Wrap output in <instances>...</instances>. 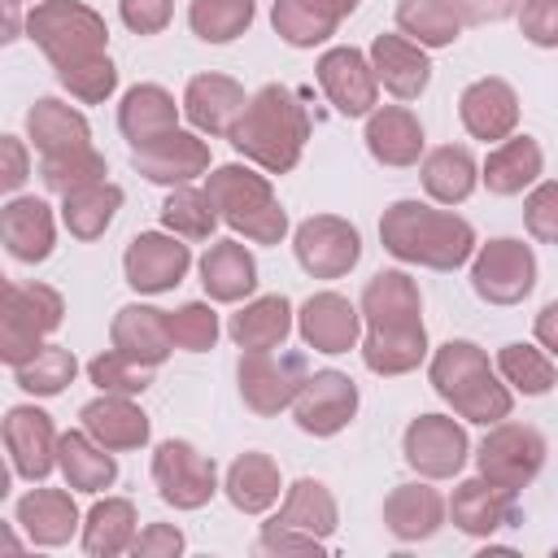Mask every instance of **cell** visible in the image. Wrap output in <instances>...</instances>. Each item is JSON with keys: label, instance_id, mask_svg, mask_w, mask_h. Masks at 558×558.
Listing matches in <instances>:
<instances>
[{"label": "cell", "instance_id": "obj_1", "mask_svg": "<svg viewBox=\"0 0 558 558\" xmlns=\"http://www.w3.org/2000/svg\"><path fill=\"white\" fill-rule=\"evenodd\" d=\"M231 148L262 166L266 174H288L301 153H305V140H310V113L301 105V96L283 83H266L248 96L240 122L231 126Z\"/></svg>", "mask_w": 558, "mask_h": 558}, {"label": "cell", "instance_id": "obj_2", "mask_svg": "<svg viewBox=\"0 0 558 558\" xmlns=\"http://www.w3.org/2000/svg\"><path fill=\"white\" fill-rule=\"evenodd\" d=\"M379 240L397 262L427 270H458L475 257V227L423 201H392L379 218Z\"/></svg>", "mask_w": 558, "mask_h": 558}, {"label": "cell", "instance_id": "obj_3", "mask_svg": "<svg viewBox=\"0 0 558 558\" xmlns=\"http://www.w3.org/2000/svg\"><path fill=\"white\" fill-rule=\"evenodd\" d=\"M427 379H432L436 397L449 401L453 414L466 423L493 427V423L510 418V410H514V388L506 379H497V371L488 366V353L471 340H445L432 353Z\"/></svg>", "mask_w": 558, "mask_h": 558}, {"label": "cell", "instance_id": "obj_4", "mask_svg": "<svg viewBox=\"0 0 558 558\" xmlns=\"http://www.w3.org/2000/svg\"><path fill=\"white\" fill-rule=\"evenodd\" d=\"M205 192H209L218 218L235 235H244L253 244H279L288 235V209L275 201V187L266 174L231 161L205 179Z\"/></svg>", "mask_w": 558, "mask_h": 558}, {"label": "cell", "instance_id": "obj_5", "mask_svg": "<svg viewBox=\"0 0 558 558\" xmlns=\"http://www.w3.org/2000/svg\"><path fill=\"white\" fill-rule=\"evenodd\" d=\"M26 35L35 48L52 61V70H74L96 57H109V26L105 17L83 0H39L26 13Z\"/></svg>", "mask_w": 558, "mask_h": 558}, {"label": "cell", "instance_id": "obj_6", "mask_svg": "<svg viewBox=\"0 0 558 558\" xmlns=\"http://www.w3.org/2000/svg\"><path fill=\"white\" fill-rule=\"evenodd\" d=\"M65 301L48 283H4V314H0V357L4 366L31 362L44 340L61 327Z\"/></svg>", "mask_w": 558, "mask_h": 558}, {"label": "cell", "instance_id": "obj_7", "mask_svg": "<svg viewBox=\"0 0 558 558\" xmlns=\"http://www.w3.org/2000/svg\"><path fill=\"white\" fill-rule=\"evenodd\" d=\"M471 288L488 305H519L536 288V253L523 240L497 235L471 257Z\"/></svg>", "mask_w": 558, "mask_h": 558}, {"label": "cell", "instance_id": "obj_8", "mask_svg": "<svg viewBox=\"0 0 558 558\" xmlns=\"http://www.w3.org/2000/svg\"><path fill=\"white\" fill-rule=\"evenodd\" d=\"M475 462H480V475H484V480H493V484L519 493V488H527V484L541 475V466H545V436H541L536 427H527V423H506V418H501V423H493L488 436L480 440Z\"/></svg>", "mask_w": 558, "mask_h": 558}, {"label": "cell", "instance_id": "obj_9", "mask_svg": "<svg viewBox=\"0 0 558 558\" xmlns=\"http://www.w3.org/2000/svg\"><path fill=\"white\" fill-rule=\"evenodd\" d=\"M153 484H157L166 506L201 510L218 493V466L192 440H161L153 449Z\"/></svg>", "mask_w": 558, "mask_h": 558}, {"label": "cell", "instance_id": "obj_10", "mask_svg": "<svg viewBox=\"0 0 558 558\" xmlns=\"http://www.w3.org/2000/svg\"><path fill=\"white\" fill-rule=\"evenodd\" d=\"M235 379H240V397L253 414L270 418L279 410H288L301 392V384L310 379L305 371V357L301 353H253V349H240V362H235Z\"/></svg>", "mask_w": 558, "mask_h": 558}, {"label": "cell", "instance_id": "obj_11", "mask_svg": "<svg viewBox=\"0 0 558 558\" xmlns=\"http://www.w3.org/2000/svg\"><path fill=\"white\" fill-rule=\"evenodd\" d=\"M292 253L310 279H340L362 257V235L349 218L336 214H310L292 231Z\"/></svg>", "mask_w": 558, "mask_h": 558}, {"label": "cell", "instance_id": "obj_12", "mask_svg": "<svg viewBox=\"0 0 558 558\" xmlns=\"http://www.w3.org/2000/svg\"><path fill=\"white\" fill-rule=\"evenodd\" d=\"M401 453L423 480H449L466 466L471 440H466V427L453 423L449 414H418L401 436Z\"/></svg>", "mask_w": 558, "mask_h": 558}, {"label": "cell", "instance_id": "obj_13", "mask_svg": "<svg viewBox=\"0 0 558 558\" xmlns=\"http://www.w3.org/2000/svg\"><path fill=\"white\" fill-rule=\"evenodd\" d=\"M192 266V248L183 244V235H166V231H140L126 253H122V270H126V283L144 296H161L170 288L183 283Z\"/></svg>", "mask_w": 558, "mask_h": 558}, {"label": "cell", "instance_id": "obj_14", "mask_svg": "<svg viewBox=\"0 0 558 558\" xmlns=\"http://www.w3.org/2000/svg\"><path fill=\"white\" fill-rule=\"evenodd\" d=\"M318 83L331 100V109L340 118H371L375 113V100H379V78H375V65L366 52L357 48H327L318 57Z\"/></svg>", "mask_w": 558, "mask_h": 558}, {"label": "cell", "instance_id": "obj_15", "mask_svg": "<svg viewBox=\"0 0 558 558\" xmlns=\"http://www.w3.org/2000/svg\"><path fill=\"white\" fill-rule=\"evenodd\" d=\"M353 414H357V384L331 366L314 371L292 401V418L305 436H336L349 427Z\"/></svg>", "mask_w": 558, "mask_h": 558}, {"label": "cell", "instance_id": "obj_16", "mask_svg": "<svg viewBox=\"0 0 558 558\" xmlns=\"http://www.w3.org/2000/svg\"><path fill=\"white\" fill-rule=\"evenodd\" d=\"M131 166L148 179V183H161V187H183L192 183L196 174H209V144L192 131H166L140 148H131Z\"/></svg>", "mask_w": 558, "mask_h": 558}, {"label": "cell", "instance_id": "obj_17", "mask_svg": "<svg viewBox=\"0 0 558 558\" xmlns=\"http://www.w3.org/2000/svg\"><path fill=\"white\" fill-rule=\"evenodd\" d=\"M57 427L52 414H44L39 405H13L4 414V449L13 458V471L31 484L48 480L57 466Z\"/></svg>", "mask_w": 558, "mask_h": 558}, {"label": "cell", "instance_id": "obj_18", "mask_svg": "<svg viewBox=\"0 0 558 558\" xmlns=\"http://www.w3.org/2000/svg\"><path fill=\"white\" fill-rule=\"evenodd\" d=\"M458 118L466 126L471 140H484V144H501L506 135H514L519 126V96L506 78L488 74V78H475L466 83V92L458 96Z\"/></svg>", "mask_w": 558, "mask_h": 558}, {"label": "cell", "instance_id": "obj_19", "mask_svg": "<svg viewBox=\"0 0 558 558\" xmlns=\"http://www.w3.org/2000/svg\"><path fill=\"white\" fill-rule=\"evenodd\" d=\"M296 331L314 353H349L362 336V310L340 292H314L296 310Z\"/></svg>", "mask_w": 558, "mask_h": 558}, {"label": "cell", "instance_id": "obj_20", "mask_svg": "<svg viewBox=\"0 0 558 558\" xmlns=\"http://www.w3.org/2000/svg\"><path fill=\"white\" fill-rule=\"evenodd\" d=\"M514 497H519V493H510V488H501V484L475 475V480H462V484L453 488V497H449V519H453L458 532L488 541L497 527H506V523L519 519V501H514Z\"/></svg>", "mask_w": 558, "mask_h": 558}, {"label": "cell", "instance_id": "obj_21", "mask_svg": "<svg viewBox=\"0 0 558 558\" xmlns=\"http://www.w3.org/2000/svg\"><path fill=\"white\" fill-rule=\"evenodd\" d=\"M244 105H248V96L231 74H196L183 87V118L201 135H231Z\"/></svg>", "mask_w": 558, "mask_h": 558}, {"label": "cell", "instance_id": "obj_22", "mask_svg": "<svg viewBox=\"0 0 558 558\" xmlns=\"http://www.w3.org/2000/svg\"><path fill=\"white\" fill-rule=\"evenodd\" d=\"M371 65H375V78L384 92H392L397 100H414L427 92L432 83V61H427V48L405 39V35H375L371 39Z\"/></svg>", "mask_w": 558, "mask_h": 558}, {"label": "cell", "instance_id": "obj_23", "mask_svg": "<svg viewBox=\"0 0 558 558\" xmlns=\"http://www.w3.org/2000/svg\"><path fill=\"white\" fill-rule=\"evenodd\" d=\"M0 240L9 248L13 262H48L52 257V244H57V222H52V209L48 201L39 196H13L4 209H0Z\"/></svg>", "mask_w": 558, "mask_h": 558}, {"label": "cell", "instance_id": "obj_24", "mask_svg": "<svg viewBox=\"0 0 558 558\" xmlns=\"http://www.w3.org/2000/svg\"><path fill=\"white\" fill-rule=\"evenodd\" d=\"M78 418H83V432H87L92 440H100L105 449H113V453L148 445V414H144L131 397H122V392H100V397H92V401L78 410Z\"/></svg>", "mask_w": 558, "mask_h": 558}, {"label": "cell", "instance_id": "obj_25", "mask_svg": "<svg viewBox=\"0 0 558 558\" xmlns=\"http://www.w3.org/2000/svg\"><path fill=\"white\" fill-rule=\"evenodd\" d=\"M445 519H449V501L432 484H397L384 497V527L405 545L436 536Z\"/></svg>", "mask_w": 558, "mask_h": 558}, {"label": "cell", "instance_id": "obj_26", "mask_svg": "<svg viewBox=\"0 0 558 558\" xmlns=\"http://www.w3.org/2000/svg\"><path fill=\"white\" fill-rule=\"evenodd\" d=\"M17 523L26 532L31 545H44V549H57L65 545L83 519H78V506L65 488H31L26 497H17Z\"/></svg>", "mask_w": 558, "mask_h": 558}, {"label": "cell", "instance_id": "obj_27", "mask_svg": "<svg viewBox=\"0 0 558 558\" xmlns=\"http://www.w3.org/2000/svg\"><path fill=\"white\" fill-rule=\"evenodd\" d=\"M26 135L39 148V157H61V153H78L92 148V126L78 109H70L57 96H39L26 109Z\"/></svg>", "mask_w": 558, "mask_h": 558}, {"label": "cell", "instance_id": "obj_28", "mask_svg": "<svg viewBox=\"0 0 558 558\" xmlns=\"http://www.w3.org/2000/svg\"><path fill=\"white\" fill-rule=\"evenodd\" d=\"M366 148L379 166L405 170L423 157V122L405 105H384L366 118Z\"/></svg>", "mask_w": 558, "mask_h": 558}, {"label": "cell", "instance_id": "obj_29", "mask_svg": "<svg viewBox=\"0 0 558 558\" xmlns=\"http://www.w3.org/2000/svg\"><path fill=\"white\" fill-rule=\"evenodd\" d=\"M357 310H362V323L366 327L423 323V296H418V283L405 270H379L375 279H366Z\"/></svg>", "mask_w": 558, "mask_h": 558}, {"label": "cell", "instance_id": "obj_30", "mask_svg": "<svg viewBox=\"0 0 558 558\" xmlns=\"http://www.w3.org/2000/svg\"><path fill=\"white\" fill-rule=\"evenodd\" d=\"M541 166H545V153L532 135H506L501 144L488 148L480 179L493 196H519L523 187H532L541 179Z\"/></svg>", "mask_w": 558, "mask_h": 558}, {"label": "cell", "instance_id": "obj_31", "mask_svg": "<svg viewBox=\"0 0 558 558\" xmlns=\"http://www.w3.org/2000/svg\"><path fill=\"white\" fill-rule=\"evenodd\" d=\"M109 340H113V349H122V353H131V357H140L148 366H161L170 357V349H174L166 310H153V305H140V301H131V305H122L113 314Z\"/></svg>", "mask_w": 558, "mask_h": 558}, {"label": "cell", "instance_id": "obj_32", "mask_svg": "<svg viewBox=\"0 0 558 558\" xmlns=\"http://www.w3.org/2000/svg\"><path fill=\"white\" fill-rule=\"evenodd\" d=\"M270 527H283V532H301V536H314V541H327L336 527H340V510H336V497L323 480H296L288 493H283V506L275 519H266Z\"/></svg>", "mask_w": 558, "mask_h": 558}, {"label": "cell", "instance_id": "obj_33", "mask_svg": "<svg viewBox=\"0 0 558 558\" xmlns=\"http://www.w3.org/2000/svg\"><path fill=\"white\" fill-rule=\"evenodd\" d=\"M201 283H205L209 301L235 305V301L253 296V288H257V262H253V253L240 240H218L201 257Z\"/></svg>", "mask_w": 558, "mask_h": 558}, {"label": "cell", "instance_id": "obj_34", "mask_svg": "<svg viewBox=\"0 0 558 558\" xmlns=\"http://www.w3.org/2000/svg\"><path fill=\"white\" fill-rule=\"evenodd\" d=\"M292 331V305L283 292H270V296H253L244 310L231 314L227 323V336L240 344V349H253V353H270V349H283Z\"/></svg>", "mask_w": 558, "mask_h": 558}, {"label": "cell", "instance_id": "obj_35", "mask_svg": "<svg viewBox=\"0 0 558 558\" xmlns=\"http://www.w3.org/2000/svg\"><path fill=\"white\" fill-rule=\"evenodd\" d=\"M118 126L131 140V148H140L179 126V105L161 83H135L118 105Z\"/></svg>", "mask_w": 558, "mask_h": 558}, {"label": "cell", "instance_id": "obj_36", "mask_svg": "<svg viewBox=\"0 0 558 558\" xmlns=\"http://www.w3.org/2000/svg\"><path fill=\"white\" fill-rule=\"evenodd\" d=\"M427 357V327L405 323V327H366L362 340V362L371 375H410Z\"/></svg>", "mask_w": 558, "mask_h": 558}, {"label": "cell", "instance_id": "obj_37", "mask_svg": "<svg viewBox=\"0 0 558 558\" xmlns=\"http://www.w3.org/2000/svg\"><path fill=\"white\" fill-rule=\"evenodd\" d=\"M57 466L65 475V488H74V493H105L118 480L113 449H105L87 432H61V440H57Z\"/></svg>", "mask_w": 558, "mask_h": 558}, {"label": "cell", "instance_id": "obj_38", "mask_svg": "<svg viewBox=\"0 0 558 558\" xmlns=\"http://www.w3.org/2000/svg\"><path fill=\"white\" fill-rule=\"evenodd\" d=\"M222 493H227V501H231L240 514H262V510H270V506L279 501V493H283L275 458L262 453V449L240 453V458L227 466Z\"/></svg>", "mask_w": 558, "mask_h": 558}, {"label": "cell", "instance_id": "obj_39", "mask_svg": "<svg viewBox=\"0 0 558 558\" xmlns=\"http://www.w3.org/2000/svg\"><path fill=\"white\" fill-rule=\"evenodd\" d=\"M135 536H140V514H135L131 497H105L83 519V549L92 558L126 554L135 545Z\"/></svg>", "mask_w": 558, "mask_h": 558}, {"label": "cell", "instance_id": "obj_40", "mask_svg": "<svg viewBox=\"0 0 558 558\" xmlns=\"http://www.w3.org/2000/svg\"><path fill=\"white\" fill-rule=\"evenodd\" d=\"M418 174H423V192L432 201H440V205H462L475 192V183H480V166H475L471 148H462V144L432 148L423 157V170Z\"/></svg>", "mask_w": 558, "mask_h": 558}, {"label": "cell", "instance_id": "obj_41", "mask_svg": "<svg viewBox=\"0 0 558 558\" xmlns=\"http://www.w3.org/2000/svg\"><path fill=\"white\" fill-rule=\"evenodd\" d=\"M118 209H122V187L109 183V179L74 187V192L61 196V222L74 240H100Z\"/></svg>", "mask_w": 558, "mask_h": 558}, {"label": "cell", "instance_id": "obj_42", "mask_svg": "<svg viewBox=\"0 0 558 558\" xmlns=\"http://www.w3.org/2000/svg\"><path fill=\"white\" fill-rule=\"evenodd\" d=\"M344 17L327 4V0H275L270 4V26L283 44L292 48H314V44H327L336 35Z\"/></svg>", "mask_w": 558, "mask_h": 558}, {"label": "cell", "instance_id": "obj_43", "mask_svg": "<svg viewBox=\"0 0 558 558\" xmlns=\"http://www.w3.org/2000/svg\"><path fill=\"white\" fill-rule=\"evenodd\" d=\"M397 26H401L405 39H414L423 48H449L466 22L453 9V0H401L397 4Z\"/></svg>", "mask_w": 558, "mask_h": 558}, {"label": "cell", "instance_id": "obj_44", "mask_svg": "<svg viewBox=\"0 0 558 558\" xmlns=\"http://www.w3.org/2000/svg\"><path fill=\"white\" fill-rule=\"evenodd\" d=\"M497 375H501L514 392H523V397H545V392L554 388V379H558L549 353L536 349V344H523V340L501 344V353H497Z\"/></svg>", "mask_w": 558, "mask_h": 558}, {"label": "cell", "instance_id": "obj_45", "mask_svg": "<svg viewBox=\"0 0 558 558\" xmlns=\"http://www.w3.org/2000/svg\"><path fill=\"white\" fill-rule=\"evenodd\" d=\"M218 222L222 218H218V209H214V201H209L205 187H187L183 183L161 205V227L174 231V235H183V240H209Z\"/></svg>", "mask_w": 558, "mask_h": 558}, {"label": "cell", "instance_id": "obj_46", "mask_svg": "<svg viewBox=\"0 0 558 558\" xmlns=\"http://www.w3.org/2000/svg\"><path fill=\"white\" fill-rule=\"evenodd\" d=\"M192 35L205 44H231L253 26V0H192Z\"/></svg>", "mask_w": 558, "mask_h": 558}, {"label": "cell", "instance_id": "obj_47", "mask_svg": "<svg viewBox=\"0 0 558 558\" xmlns=\"http://www.w3.org/2000/svg\"><path fill=\"white\" fill-rule=\"evenodd\" d=\"M74 375H78V362H74V353H70L65 344H44L31 362H22V366L13 371L17 388H22V392H35V397H57V392H65V384H74Z\"/></svg>", "mask_w": 558, "mask_h": 558}, {"label": "cell", "instance_id": "obj_48", "mask_svg": "<svg viewBox=\"0 0 558 558\" xmlns=\"http://www.w3.org/2000/svg\"><path fill=\"white\" fill-rule=\"evenodd\" d=\"M153 371H157V366H148V362H140V357H131V353H122V349H105V353H96V357L87 362L92 384H96L100 392H122V397L148 392Z\"/></svg>", "mask_w": 558, "mask_h": 558}, {"label": "cell", "instance_id": "obj_49", "mask_svg": "<svg viewBox=\"0 0 558 558\" xmlns=\"http://www.w3.org/2000/svg\"><path fill=\"white\" fill-rule=\"evenodd\" d=\"M105 174H109V166H105V157H100L96 148H78V153L44 157V166H39L44 187L57 192V196H65V192H74V187H87V183H100Z\"/></svg>", "mask_w": 558, "mask_h": 558}, {"label": "cell", "instance_id": "obj_50", "mask_svg": "<svg viewBox=\"0 0 558 558\" xmlns=\"http://www.w3.org/2000/svg\"><path fill=\"white\" fill-rule=\"evenodd\" d=\"M166 323H170L174 349H183V353H205V349H214V340H218V314H214L205 301H187V305L170 310Z\"/></svg>", "mask_w": 558, "mask_h": 558}, {"label": "cell", "instance_id": "obj_51", "mask_svg": "<svg viewBox=\"0 0 558 558\" xmlns=\"http://www.w3.org/2000/svg\"><path fill=\"white\" fill-rule=\"evenodd\" d=\"M57 78H61V87H65L74 100H83V105H100V100H109L113 87H118V65H113L109 57H96V61H87V65L61 70Z\"/></svg>", "mask_w": 558, "mask_h": 558}, {"label": "cell", "instance_id": "obj_52", "mask_svg": "<svg viewBox=\"0 0 558 558\" xmlns=\"http://www.w3.org/2000/svg\"><path fill=\"white\" fill-rule=\"evenodd\" d=\"M523 227L541 244H558V179H545L523 201Z\"/></svg>", "mask_w": 558, "mask_h": 558}, {"label": "cell", "instance_id": "obj_53", "mask_svg": "<svg viewBox=\"0 0 558 558\" xmlns=\"http://www.w3.org/2000/svg\"><path fill=\"white\" fill-rule=\"evenodd\" d=\"M519 31L536 48H558V0H523Z\"/></svg>", "mask_w": 558, "mask_h": 558}, {"label": "cell", "instance_id": "obj_54", "mask_svg": "<svg viewBox=\"0 0 558 558\" xmlns=\"http://www.w3.org/2000/svg\"><path fill=\"white\" fill-rule=\"evenodd\" d=\"M118 17L135 35H157L174 17V0H118Z\"/></svg>", "mask_w": 558, "mask_h": 558}, {"label": "cell", "instance_id": "obj_55", "mask_svg": "<svg viewBox=\"0 0 558 558\" xmlns=\"http://www.w3.org/2000/svg\"><path fill=\"white\" fill-rule=\"evenodd\" d=\"M131 554H140V558H174V554H183V532L174 523H148L135 536Z\"/></svg>", "mask_w": 558, "mask_h": 558}, {"label": "cell", "instance_id": "obj_56", "mask_svg": "<svg viewBox=\"0 0 558 558\" xmlns=\"http://www.w3.org/2000/svg\"><path fill=\"white\" fill-rule=\"evenodd\" d=\"M257 549H266V554H314V558H323L327 554V541H314V536H301V532H283V527L262 523Z\"/></svg>", "mask_w": 558, "mask_h": 558}, {"label": "cell", "instance_id": "obj_57", "mask_svg": "<svg viewBox=\"0 0 558 558\" xmlns=\"http://www.w3.org/2000/svg\"><path fill=\"white\" fill-rule=\"evenodd\" d=\"M0 157H4V166H0V187H4V192H17V187L26 183V174H31L26 144H22L17 135H4V140H0Z\"/></svg>", "mask_w": 558, "mask_h": 558}, {"label": "cell", "instance_id": "obj_58", "mask_svg": "<svg viewBox=\"0 0 558 558\" xmlns=\"http://www.w3.org/2000/svg\"><path fill=\"white\" fill-rule=\"evenodd\" d=\"M536 340H541L545 353L558 357V301H549V305L536 314Z\"/></svg>", "mask_w": 558, "mask_h": 558}, {"label": "cell", "instance_id": "obj_59", "mask_svg": "<svg viewBox=\"0 0 558 558\" xmlns=\"http://www.w3.org/2000/svg\"><path fill=\"white\" fill-rule=\"evenodd\" d=\"M327 4H331V9H336V13H340V17H349V13H353V9H357V0H327Z\"/></svg>", "mask_w": 558, "mask_h": 558}, {"label": "cell", "instance_id": "obj_60", "mask_svg": "<svg viewBox=\"0 0 558 558\" xmlns=\"http://www.w3.org/2000/svg\"><path fill=\"white\" fill-rule=\"evenodd\" d=\"M4 4H26V0H4Z\"/></svg>", "mask_w": 558, "mask_h": 558}]
</instances>
